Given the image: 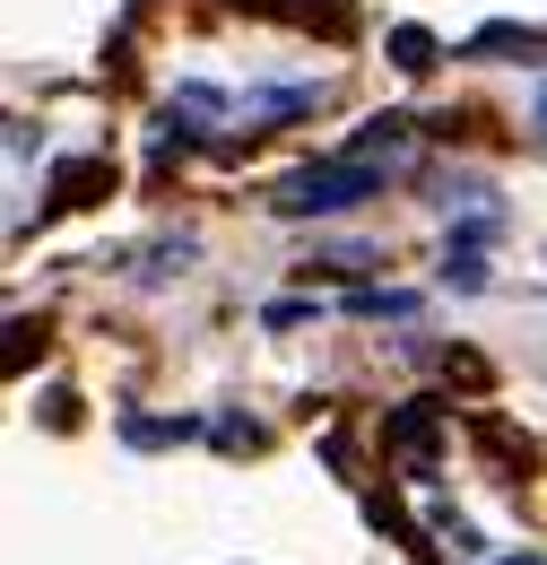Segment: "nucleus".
Here are the masks:
<instances>
[{"mask_svg": "<svg viewBox=\"0 0 547 565\" xmlns=\"http://www.w3.org/2000/svg\"><path fill=\"white\" fill-rule=\"evenodd\" d=\"M383 174L392 166H374V157H322V166H304V174H287L278 183V210L287 217H331V210H356V201H383Z\"/></svg>", "mask_w": 547, "mask_h": 565, "instance_id": "1", "label": "nucleus"}, {"mask_svg": "<svg viewBox=\"0 0 547 565\" xmlns=\"http://www.w3.org/2000/svg\"><path fill=\"white\" fill-rule=\"evenodd\" d=\"M435 426H443V401H409L400 418H392V452H435Z\"/></svg>", "mask_w": 547, "mask_h": 565, "instance_id": "2", "label": "nucleus"}, {"mask_svg": "<svg viewBox=\"0 0 547 565\" xmlns=\"http://www.w3.org/2000/svg\"><path fill=\"white\" fill-rule=\"evenodd\" d=\"M409 131L417 122H400V114H383V122H365V140H356V157H374V166H400V157H409Z\"/></svg>", "mask_w": 547, "mask_h": 565, "instance_id": "3", "label": "nucleus"}, {"mask_svg": "<svg viewBox=\"0 0 547 565\" xmlns=\"http://www.w3.org/2000/svg\"><path fill=\"white\" fill-rule=\"evenodd\" d=\"M392 62H400V71H435V35H426V26H400V35H392Z\"/></svg>", "mask_w": 547, "mask_h": 565, "instance_id": "4", "label": "nucleus"}, {"mask_svg": "<svg viewBox=\"0 0 547 565\" xmlns=\"http://www.w3.org/2000/svg\"><path fill=\"white\" fill-rule=\"evenodd\" d=\"M347 313H392V322H400V313H417V296H383V287H356V296H347Z\"/></svg>", "mask_w": 547, "mask_h": 565, "instance_id": "5", "label": "nucleus"}, {"mask_svg": "<svg viewBox=\"0 0 547 565\" xmlns=\"http://www.w3.org/2000/svg\"><path fill=\"white\" fill-rule=\"evenodd\" d=\"M443 279L461 287V296H479V287H486V262L470 253V244H452V270H443Z\"/></svg>", "mask_w": 547, "mask_h": 565, "instance_id": "6", "label": "nucleus"}, {"mask_svg": "<svg viewBox=\"0 0 547 565\" xmlns=\"http://www.w3.org/2000/svg\"><path fill=\"white\" fill-rule=\"evenodd\" d=\"M261 322H270V331H296V322H313V305H304V296H287V305H270Z\"/></svg>", "mask_w": 547, "mask_h": 565, "instance_id": "7", "label": "nucleus"}, {"mask_svg": "<svg viewBox=\"0 0 547 565\" xmlns=\"http://www.w3.org/2000/svg\"><path fill=\"white\" fill-rule=\"evenodd\" d=\"M539 131H547V87H539Z\"/></svg>", "mask_w": 547, "mask_h": 565, "instance_id": "8", "label": "nucleus"}, {"mask_svg": "<svg viewBox=\"0 0 547 565\" xmlns=\"http://www.w3.org/2000/svg\"><path fill=\"white\" fill-rule=\"evenodd\" d=\"M522 565H539V557H522Z\"/></svg>", "mask_w": 547, "mask_h": 565, "instance_id": "9", "label": "nucleus"}]
</instances>
